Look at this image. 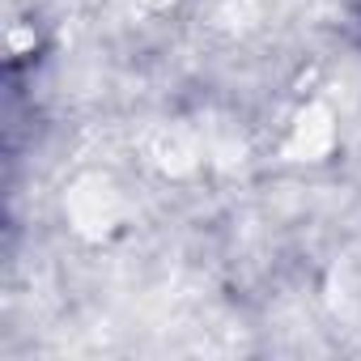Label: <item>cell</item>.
Here are the masks:
<instances>
[{"label": "cell", "mask_w": 361, "mask_h": 361, "mask_svg": "<svg viewBox=\"0 0 361 361\" xmlns=\"http://www.w3.org/2000/svg\"><path fill=\"white\" fill-rule=\"evenodd\" d=\"M64 213H68V226L81 234V238H106L119 217H123V200L115 192L111 178L102 174H85L68 188L64 196Z\"/></svg>", "instance_id": "cell-1"}, {"label": "cell", "mask_w": 361, "mask_h": 361, "mask_svg": "<svg viewBox=\"0 0 361 361\" xmlns=\"http://www.w3.org/2000/svg\"><path fill=\"white\" fill-rule=\"evenodd\" d=\"M336 145V115L327 102H306L293 123H289V136H285V153L293 161H323Z\"/></svg>", "instance_id": "cell-2"}, {"label": "cell", "mask_w": 361, "mask_h": 361, "mask_svg": "<svg viewBox=\"0 0 361 361\" xmlns=\"http://www.w3.org/2000/svg\"><path fill=\"white\" fill-rule=\"evenodd\" d=\"M145 157L161 170V174H192L204 157V140L192 128L178 123H161L145 136Z\"/></svg>", "instance_id": "cell-3"}, {"label": "cell", "mask_w": 361, "mask_h": 361, "mask_svg": "<svg viewBox=\"0 0 361 361\" xmlns=\"http://www.w3.org/2000/svg\"><path fill=\"white\" fill-rule=\"evenodd\" d=\"M145 5H153V9H161V5H170V0H145Z\"/></svg>", "instance_id": "cell-4"}]
</instances>
